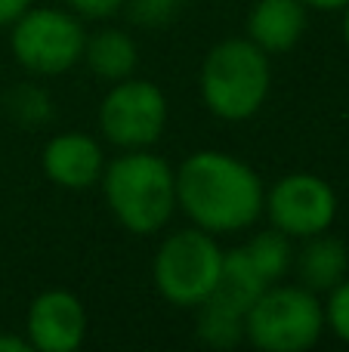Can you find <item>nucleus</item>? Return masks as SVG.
Returning a JSON list of instances; mask_svg holds the SVG:
<instances>
[{
	"mask_svg": "<svg viewBox=\"0 0 349 352\" xmlns=\"http://www.w3.org/2000/svg\"><path fill=\"white\" fill-rule=\"evenodd\" d=\"M266 186L247 161L204 148L177 167V207L210 235L245 232L263 217Z\"/></svg>",
	"mask_w": 349,
	"mask_h": 352,
	"instance_id": "nucleus-1",
	"label": "nucleus"
},
{
	"mask_svg": "<svg viewBox=\"0 0 349 352\" xmlns=\"http://www.w3.org/2000/svg\"><path fill=\"white\" fill-rule=\"evenodd\" d=\"M102 195L130 235H155L177 213V170L152 148H130L105 161Z\"/></svg>",
	"mask_w": 349,
	"mask_h": 352,
	"instance_id": "nucleus-2",
	"label": "nucleus"
},
{
	"mask_svg": "<svg viewBox=\"0 0 349 352\" xmlns=\"http://www.w3.org/2000/svg\"><path fill=\"white\" fill-rule=\"evenodd\" d=\"M272 87L269 56L247 37H226L201 62L198 90L220 121H247L266 105Z\"/></svg>",
	"mask_w": 349,
	"mask_h": 352,
	"instance_id": "nucleus-3",
	"label": "nucleus"
},
{
	"mask_svg": "<svg viewBox=\"0 0 349 352\" xmlns=\"http://www.w3.org/2000/svg\"><path fill=\"white\" fill-rule=\"evenodd\" d=\"M325 334V303L297 285H269L245 316V340L260 352H306Z\"/></svg>",
	"mask_w": 349,
	"mask_h": 352,
	"instance_id": "nucleus-4",
	"label": "nucleus"
},
{
	"mask_svg": "<svg viewBox=\"0 0 349 352\" xmlns=\"http://www.w3.org/2000/svg\"><path fill=\"white\" fill-rule=\"evenodd\" d=\"M223 254L216 235L189 226L177 229L158 244L152 260V278L158 294L177 309H195L214 294L220 281Z\"/></svg>",
	"mask_w": 349,
	"mask_h": 352,
	"instance_id": "nucleus-5",
	"label": "nucleus"
},
{
	"mask_svg": "<svg viewBox=\"0 0 349 352\" xmlns=\"http://www.w3.org/2000/svg\"><path fill=\"white\" fill-rule=\"evenodd\" d=\"M87 31L80 16L59 6H28L10 25V50L28 74L56 78L84 59Z\"/></svg>",
	"mask_w": 349,
	"mask_h": 352,
	"instance_id": "nucleus-6",
	"label": "nucleus"
},
{
	"mask_svg": "<svg viewBox=\"0 0 349 352\" xmlns=\"http://www.w3.org/2000/svg\"><path fill=\"white\" fill-rule=\"evenodd\" d=\"M167 127V99L158 84L142 78L115 80L99 102V130L102 140L121 152L152 148Z\"/></svg>",
	"mask_w": 349,
	"mask_h": 352,
	"instance_id": "nucleus-7",
	"label": "nucleus"
},
{
	"mask_svg": "<svg viewBox=\"0 0 349 352\" xmlns=\"http://www.w3.org/2000/svg\"><path fill=\"white\" fill-rule=\"evenodd\" d=\"M263 213L269 226L294 241L322 235L337 219V192L315 173H288L263 195Z\"/></svg>",
	"mask_w": 349,
	"mask_h": 352,
	"instance_id": "nucleus-8",
	"label": "nucleus"
},
{
	"mask_svg": "<svg viewBox=\"0 0 349 352\" xmlns=\"http://www.w3.org/2000/svg\"><path fill=\"white\" fill-rule=\"evenodd\" d=\"M25 337L37 352H74L87 340V309L78 294L49 287L37 294L25 316Z\"/></svg>",
	"mask_w": 349,
	"mask_h": 352,
	"instance_id": "nucleus-9",
	"label": "nucleus"
},
{
	"mask_svg": "<svg viewBox=\"0 0 349 352\" xmlns=\"http://www.w3.org/2000/svg\"><path fill=\"white\" fill-rule=\"evenodd\" d=\"M41 170L53 186L68 192H87L102 179L105 152L102 142L90 133H56L41 152Z\"/></svg>",
	"mask_w": 349,
	"mask_h": 352,
	"instance_id": "nucleus-10",
	"label": "nucleus"
},
{
	"mask_svg": "<svg viewBox=\"0 0 349 352\" xmlns=\"http://www.w3.org/2000/svg\"><path fill=\"white\" fill-rule=\"evenodd\" d=\"M309 10L300 0H257L247 12V41L266 56L291 53L306 34Z\"/></svg>",
	"mask_w": 349,
	"mask_h": 352,
	"instance_id": "nucleus-11",
	"label": "nucleus"
},
{
	"mask_svg": "<svg viewBox=\"0 0 349 352\" xmlns=\"http://www.w3.org/2000/svg\"><path fill=\"white\" fill-rule=\"evenodd\" d=\"M294 269L303 287L328 294L349 275V248L328 232L303 238L300 254H294Z\"/></svg>",
	"mask_w": 349,
	"mask_h": 352,
	"instance_id": "nucleus-12",
	"label": "nucleus"
},
{
	"mask_svg": "<svg viewBox=\"0 0 349 352\" xmlns=\"http://www.w3.org/2000/svg\"><path fill=\"white\" fill-rule=\"evenodd\" d=\"M84 62L99 80H124L139 65V50L136 41L124 28H99L87 34L84 41Z\"/></svg>",
	"mask_w": 349,
	"mask_h": 352,
	"instance_id": "nucleus-13",
	"label": "nucleus"
},
{
	"mask_svg": "<svg viewBox=\"0 0 349 352\" xmlns=\"http://www.w3.org/2000/svg\"><path fill=\"white\" fill-rule=\"evenodd\" d=\"M263 275L257 272V266L251 263V256L245 254V248H232L223 254V269H220V281H216L210 297L220 300L223 306L247 316V309L254 306V300L266 291Z\"/></svg>",
	"mask_w": 349,
	"mask_h": 352,
	"instance_id": "nucleus-14",
	"label": "nucleus"
},
{
	"mask_svg": "<svg viewBox=\"0 0 349 352\" xmlns=\"http://www.w3.org/2000/svg\"><path fill=\"white\" fill-rule=\"evenodd\" d=\"M245 254L251 256V263L263 275L266 285H275L294 269V238H288L275 226H269L245 244Z\"/></svg>",
	"mask_w": 349,
	"mask_h": 352,
	"instance_id": "nucleus-15",
	"label": "nucleus"
},
{
	"mask_svg": "<svg viewBox=\"0 0 349 352\" xmlns=\"http://www.w3.org/2000/svg\"><path fill=\"white\" fill-rule=\"evenodd\" d=\"M195 334L214 349H232L245 340V316L207 297L201 306H195Z\"/></svg>",
	"mask_w": 349,
	"mask_h": 352,
	"instance_id": "nucleus-16",
	"label": "nucleus"
},
{
	"mask_svg": "<svg viewBox=\"0 0 349 352\" xmlns=\"http://www.w3.org/2000/svg\"><path fill=\"white\" fill-rule=\"evenodd\" d=\"M6 111L12 115V121L34 127L53 118V99L41 84H19L6 93Z\"/></svg>",
	"mask_w": 349,
	"mask_h": 352,
	"instance_id": "nucleus-17",
	"label": "nucleus"
},
{
	"mask_svg": "<svg viewBox=\"0 0 349 352\" xmlns=\"http://www.w3.org/2000/svg\"><path fill=\"white\" fill-rule=\"evenodd\" d=\"M124 10L139 28H164L183 12V0H124Z\"/></svg>",
	"mask_w": 349,
	"mask_h": 352,
	"instance_id": "nucleus-18",
	"label": "nucleus"
},
{
	"mask_svg": "<svg viewBox=\"0 0 349 352\" xmlns=\"http://www.w3.org/2000/svg\"><path fill=\"white\" fill-rule=\"evenodd\" d=\"M325 328L331 331L337 340L349 343V275L337 287L328 291L325 300Z\"/></svg>",
	"mask_w": 349,
	"mask_h": 352,
	"instance_id": "nucleus-19",
	"label": "nucleus"
},
{
	"mask_svg": "<svg viewBox=\"0 0 349 352\" xmlns=\"http://www.w3.org/2000/svg\"><path fill=\"white\" fill-rule=\"evenodd\" d=\"M65 6L80 19L102 22V19H111L124 10V0H65Z\"/></svg>",
	"mask_w": 349,
	"mask_h": 352,
	"instance_id": "nucleus-20",
	"label": "nucleus"
},
{
	"mask_svg": "<svg viewBox=\"0 0 349 352\" xmlns=\"http://www.w3.org/2000/svg\"><path fill=\"white\" fill-rule=\"evenodd\" d=\"M28 6L31 0H0V25H12Z\"/></svg>",
	"mask_w": 349,
	"mask_h": 352,
	"instance_id": "nucleus-21",
	"label": "nucleus"
},
{
	"mask_svg": "<svg viewBox=\"0 0 349 352\" xmlns=\"http://www.w3.org/2000/svg\"><path fill=\"white\" fill-rule=\"evenodd\" d=\"M0 352H31V343H28V337L0 334Z\"/></svg>",
	"mask_w": 349,
	"mask_h": 352,
	"instance_id": "nucleus-22",
	"label": "nucleus"
},
{
	"mask_svg": "<svg viewBox=\"0 0 349 352\" xmlns=\"http://www.w3.org/2000/svg\"><path fill=\"white\" fill-rule=\"evenodd\" d=\"M306 10H319V12H340L349 0H300Z\"/></svg>",
	"mask_w": 349,
	"mask_h": 352,
	"instance_id": "nucleus-23",
	"label": "nucleus"
},
{
	"mask_svg": "<svg viewBox=\"0 0 349 352\" xmlns=\"http://www.w3.org/2000/svg\"><path fill=\"white\" fill-rule=\"evenodd\" d=\"M340 12H344V41H346V47H349V3Z\"/></svg>",
	"mask_w": 349,
	"mask_h": 352,
	"instance_id": "nucleus-24",
	"label": "nucleus"
}]
</instances>
